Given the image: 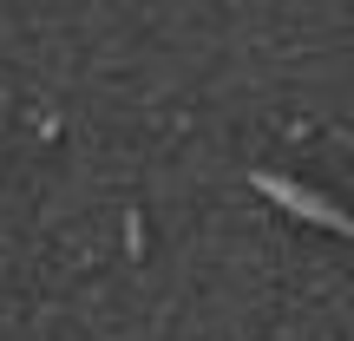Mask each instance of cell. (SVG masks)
Segmentation results:
<instances>
[{"instance_id": "1", "label": "cell", "mask_w": 354, "mask_h": 341, "mask_svg": "<svg viewBox=\"0 0 354 341\" xmlns=\"http://www.w3.org/2000/svg\"><path fill=\"white\" fill-rule=\"evenodd\" d=\"M250 184L263 190L269 203H282V210H289V216H302V223H322V230H335V237H342V230H348V216L335 210L328 197H315V190L289 184V177H276V171H250Z\"/></svg>"}]
</instances>
